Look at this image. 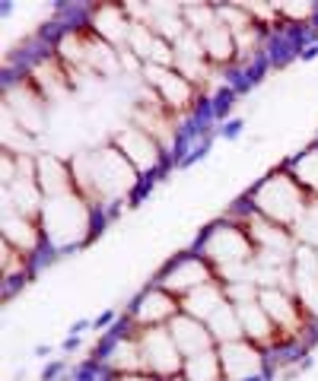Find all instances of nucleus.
Wrapping results in <instances>:
<instances>
[{
    "label": "nucleus",
    "instance_id": "16",
    "mask_svg": "<svg viewBox=\"0 0 318 381\" xmlns=\"http://www.w3.org/2000/svg\"><path fill=\"white\" fill-rule=\"evenodd\" d=\"M169 331H172V337H176V343H178V349H182L184 359L217 347V340H213V334H210L207 324L198 321V318H191V315H184V312L169 321Z\"/></svg>",
    "mask_w": 318,
    "mask_h": 381
},
{
    "label": "nucleus",
    "instance_id": "9",
    "mask_svg": "<svg viewBox=\"0 0 318 381\" xmlns=\"http://www.w3.org/2000/svg\"><path fill=\"white\" fill-rule=\"evenodd\" d=\"M140 337V356H143V372L156 375L159 381H176L182 378L184 369V356L178 349L172 331L166 327H147V331H137Z\"/></svg>",
    "mask_w": 318,
    "mask_h": 381
},
{
    "label": "nucleus",
    "instance_id": "26",
    "mask_svg": "<svg viewBox=\"0 0 318 381\" xmlns=\"http://www.w3.org/2000/svg\"><path fill=\"white\" fill-rule=\"evenodd\" d=\"M86 331H92V321H89V318H80V321H74V324H70V337H83V334Z\"/></svg>",
    "mask_w": 318,
    "mask_h": 381
},
{
    "label": "nucleus",
    "instance_id": "28",
    "mask_svg": "<svg viewBox=\"0 0 318 381\" xmlns=\"http://www.w3.org/2000/svg\"><path fill=\"white\" fill-rule=\"evenodd\" d=\"M0 13H3V19H10L13 13H17V3H13V0H3V7H0Z\"/></svg>",
    "mask_w": 318,
    "mask_h": 381
},
{
    "label": "nucleus",
    "instance_id": "18",
    "mask_svg": "<svg viewBox=\"0 0 318 381\" xmlns=\"http://www.w3.org/2000/svg\"><path fill=\"white\" fill-rule=\"evenodd\" d=\"M280 166L302 184V190H306L312 200H318V140L312 143V146H306L302 153H296V156L284 159Z\"/></svg>",
    "mask_w": 318,
    "mask_h": 381
},
{
    "label": "nucleus",
    "instance_id": "7",
    "mask_svg": "<svg viewBox=\"0 0 318 381\" xmlns=\"http://www.w3.org/2000/svg\"><path fill=\"white\" fill-rule=\"evenodd\" d=\"M220 274L217 267L210 264L204 254H198V251H182V254L169 257L166 264L156 270V276H153V283L156 286H162V290H169L172 296H188V292L201 290V286H210V283H217Z\"/></svg>",
    "mask_w": 318,
    "mask_h": 381
},
{
    "label": "nucleus",
    "instance_id": "11",
    "mask_svg": "<svg viewBox=\"0 0 318 381\" xmlns=\"http://www.w3.org/2000/svg\"><path fill=\"white\" fill-rule=\"evenodd\" d=\"M220 365H223V378L226 381H251V378H271V356L268 349L255 347L248 340H233V343H220Z\"/></svg>",
    "mask_w": 318,
    "mask_h": 381
},
{
    "label": "nucleus",
    "instance_id": "20",
    "mask_svg": "<svg viewBox=\"0 0 318 381\" xmlns=\"http://www.w3.org/2000/svg\"><path fill=\"white\" fill-rule=\"evenodd\" d=\"M207 327L213 334V340L220 343H233V340H245L242 337V324H239V315H235V305L226 302V305H220L213 315L207 318Z\"/></svg>",
    "mask_w": 318,
    "mask_h": 381
},
{
    "label": "nucleus",
    "instance_id": "22",
    "mask_svg": "<svg viewBox=\"0 0 318 381\" xmlns=\"http://www.w3.org/2000/svg\"><path fill=\"white\" fill-rule=\"evenodd\" d=\"M242 133H245V118H229V121H223V124L217 127V140L233 143V140H239Z\"/></svg>",
    "mask_w": 318,
    "mask_h": 381
},
{
    "label": "nucleus",
    "instance_id": "5",
    "mask_svg": "<svg viewBox=\"0 0 318 381\" xmlns=\"http://www.w3.org/2000/svg\"><path fill=\"white\" fill-rule=\"evenodd\" d=\"M109 143L137 168L140 178H162L172 168V159L159 146V140L150 137L143 127H137L134 121H127L125 127H115L109 133Z\"/></svg>",
    "mask_w": 318,
    "mask_h": 381
},
{
    "label": "nucleus",
    "instance_id": "13",
    "mask_svg": "<svg viewBox=\"0 0 318 381\" xmlns=\"http://www.w3.org/2000/svg\"><path fill=\"white\" fill-rule=\"evenodd\" d=\"M131 17H127L125 3H96L89 7V19H86V29L92 35H99L102 42L115 45V48H125L127 35H131Z\"/></svg>",
    "mask_w": 318,
    "mask_h": 381
},
{
    "label": "nucleus",
    "instance_id": "12",
    "mask_svg": "<svg viewBox=\"0 0 318 381\" xmlns=\"http://www.w3.org/2000/svg\"><path fill=\"white\" fill-rule=\"evenodd\" d=\"M0 241L13 245V248L23 251L25 257H32V261H39V257L48 251L42 223L32 219V216L17 213V210H3V213H0Z\"/></svg>",
    "mask_w": 318,
    "mask_h": 381
},
{
    "label": "nucleus",
    "instance_id": "4",
    "mask_svg": "<svg viewBox=\"0 0 318 381\" xmlns=\"http://www.w3.org/2000/svg\"><path fill=\"white\" fill-rule=\"evenodd\" d=\"M245 204H248L255 213L264 216V219L296 232V226L306 219V213H309V207L315 200L302 190V184L296 182L284 166H277V168H271L258 184H251V188L245 190Z\"/></svg>",
    "mask_w": 318,
    "mask_h": 381
},
{
    "label": "nucleus",
    "instance_id": "19",
    "mask_svg": "<svg viewBox=\"0 0 318 381\" xmlns=\"http://www.w3.org/2000/svg\"><path fill=\"white\" fill-rule=\"evenodd\" d=\"M182 378L184 381H226V378H223V365H220L217 347L204 349V353H198V356L184 359Z\"/></svg>",
    "mask_w": 318,
    "mask_h": 381
},
{
    "label": "nucleus",
    "instance_id": "17",
    "mask_svg": "<svg viewBox=\"0 0 318 381\" xmlns=\"http://www.w3.org/2000/svg\"><path fill=\"white\" fill-rule=\"evenodd\" d=\"M226 302H229L226 286H223V280H217V283H210V286H201V290L182 296V312L207 324V318L213 315L220 305H226Z\"/></svg>",
    "mask_w": 318,
    "mask_h": 381
},
{
    "label": "nucleus",
    "instance_id": "14",
    "mask_svg": "<svg viewBox=\"0 0 318 381\" xmlns=\"http://www.w3.org/2000/svg\"><path fill=\"white\" fill-rule=\"evenodd\" d=\"M39 188H42L45 200L48 197H64L74 194L76 188V175H74V162L58 153H39Z\"/></svg>",
    "mask_w": 318,
    "mask_h": 381
},
{
    "label": "nucleus",
    "instance_id": "21",
    "mask_svg": "<svg viewBox=\"0 0 318 381\" xmlns=\"http://www.w3.org/2000/svg\"><path fill=\"white\" fill-rule=\"evenodd\" d=\"M182 19L191 32L204 35L207 29L220 23L217 19V3H182Z\"/></svg>",
    "mask_w": 318,
    "mask_h": 381
},
{
    "label": "nucleus",
    "instance_id": "1",
    "mask_svg": "<svg viewBox=\"0 0 318 381\" xmlns=\"http://www.w3.org/2000/svg\"><path fill=\"white\" fill-rule=\"evenodd\" d=\"M45 232V245L54 257L74 254V251L86 248L92 239H99L102 229L112 223L105 207L86 200L80 190L64 194V197H48L42 213H39Z\"/></svg>",
    "mask_w": 318,
    "mask_h": 381
},
{
    "label": "nucleus",
    "instance_id": "15",
    "mask_svg": "<svg viewBox=\"0 0 318 381\" xmlns=\"http://www.w3.org/2000/svg\"><path fill=\"white\" fill-rule=\"evenodd\" d=\"M235 305V315H239V324H242V337L248 343L261 349H277L280 347V334H277L274 321L268 318V312L258 305V298L255 302H233Z\"/></svg>",
    "mask_w": 318,
    "mask_h": 381
},
{
    "label": "nucleus",
    "instance_id": "2",
    "mask_svg": "<svg viewBox=\"0 0 318 381\" xmlns=\"http://www.w3.org/2000/svg\"><path fill=\"white\" fill-rule=\"evenodd\" d=\"M70 162H74L80 194L92 204H99V207H109V204H127L131 207V197L143 182L137 168L109 140L99 143L89 153L70 156Z\"/></svg>",
    "mask_w": 318,
    "mask_h": 381
},
{
    "label": "nucleus",
    "instance_id": "25",
    "mask_svg": "<svg viewBox=\"0 0 318 381\" xmlns=\"http://www.w3.org/2000/svg\"><path fill=\"white\" fill-rule=\"evenodd\" d=\"M115 321H118V312H115V308H109V312H102V315L92 321V331H105V327H112Z\"/></svg>",
    "mask_w": 318,
    "mask_h": 381
},
{
    "label": "nucleus",
    "instance_id": "27",
    "mask_svg": "<svg viewBox=\"0 0 318 381\" xmlns=\"http://www.w3.org/2000/svg\"><path fill=\"white\" fill-rule=\"evenodd\" d=\"M83 347V337H64V343H61V349H64V353H76V349Z\"/></svg>",
    "mask_w": 318,
    "mask_h": 381
},
{
    "label": "nucleus",
    "instance_id": "23",
    "mask_svg": "<svg viewBox=\"0 0 318 381\" xmlns=\"http://www.w3.org/2000/svg\"><path fill=\"white\" fill-rule=\"evenodd\" d=\"M67 362L64 359H54V362H48L42 369V381H58V378H67Z\"/></svg>",
    "mask_w": 318,
    "mask_h": 381
},
{
    "label": "nucleus",
    "instance_id": "3",
    "mask_svg": "<svg viewBox=\"0 0 318 381\" xmlns=\"http://www.w3.org/2000/svg\"><path fill=\"white\" fill-rule=\"evenodd\" d=\"M191 248L217 267V274L223 283L255 280L258 248H255L251 235L245 232V226L239 223V219H233V216H223L217 223L204 226Z\"/></svg>",
    "mask_w": 318,
    "mask_h": 381
},
{
    "label": "nucleus",
    "instance_id": "29",
    "mask_svg": "<svg viewBox=\"0 0 318 381\" xmlns=\"http://www.w3.org/2000/svg\"><path fill=\"white\" fill-rule=\"evenodd\" d=\"M32 353H35V356H39V359H48V356H51V347H48V343H45V347H42V343H39V347L32 349Z\"/></svg>",
    "mask_w": 318,
    "mask_h": 381
},
{
    "label": "nucleus",
    "instance_id": "24",
    "mask_svg": "<svg viewBox=\"0 0 318 381\" xmlns=\"http://www.w3.org/2000/svg\"><path fill=\"white\" fill-rule=\"evenodd\" d=\"M109 381H159V378L150 372H118V375H109Z\"/></svg>",
    "mask_w": 318,
    "mask_h": 381
},
{
    "label": "nucleus",
    "instance_id": "10",
    "mask_svg": "<svg viewBox=\"0 0 318 381\" xmlns=\"http://www.w3.org/2000/svg\"><path fill=\"white\" fill-rule=\"evenodd\" d=\"M176 315H182V298L172 296L169 290L156 286V283H147L134 298L131 305L125 308V318L131 321L134 331H147V327H166Z\"/></svg>",
    "mask_w": 318,
    "mask_h": 381
},
{
    "label": "nucleus",
    "instance_id": "6",
    "mask_svg": "<svg viewBox=\"0 0 318 381\" xmlns=\"http://www.w3.org/2000/svg\"><path fill=\"white\" fill-rule=\"evenodd\" d=\"M3 111L32 137H39L48 124V99L35 89L25 74L3 76Z\"/></svg>",
    "mask_w": 318,
    "mask_h": 381
},
{
    "label": "nucleus",
    "instance_id": "8",
    "mask_svg": "<svg viewBox=\"0 0 318 381\" xmlns=\"http://www.w3.org/2000/svg\"><path fill=\"white\" fill-rule=\"evenodd\" d=\"M143 86H150L153 92L159 96V102L178 118H184L194 111V105L201 102L204 92L191 83V80H184L178 70H166V67H153V64H143V74H140Z\"/></svg>",
    "mask_w": 318,
    "mask_h": 381
}]
</instances>
